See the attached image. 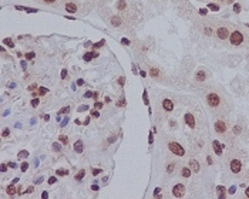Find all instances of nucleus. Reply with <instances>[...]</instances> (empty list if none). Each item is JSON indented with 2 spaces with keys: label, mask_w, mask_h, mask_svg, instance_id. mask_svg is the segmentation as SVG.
<instances>
[{
  "label": "nucleus",
  "mask_w": 249,
  "mask_h": 199,
  "mask_svg": "<svg viewBox=\"0 0 249 199\" xmlns=\"http://www.w3.org/2000/svg\"><path fill=\"white\" fill-rule=\"evenodd\" d=\"M204 98H205L206 105L212 111H221L225 105L224 97L218 91H215V90H208L205 92V95H204Z\"/></svg>",
  "instance_id": "obj_1"
},
{
  "label": "nucleus",
  "mask_w": 249,
  "mask_h": 199,
  "mask_svg": "<svg viewBox=\"0 0 249 199\" xmlns=\"http://www.w3.org/2000/svg\"><path fill=\"white\" fill-rule=\"evenodd\" d=\"M167 148H168L169 152H172L175 156H184L185 155V148L182 147L178 141H174V139L167 141Z\"/></svg>",
  "instance_id": "obj_2"
},
{
  "label": "nucleus",
  "mask_w": 249,
  "mask_h": 199,
  "mask_svg": "<svg viewBox=\"0 0 249 199\" xmlns=\"http://www.w3.org/2000/svg\"><path fill=\"white\" fill-rule=\"evenodd\" d=\"M229 43H231V46H234V47L241 46V44L243 43V33H242V30H239V29L232 30L231 34H229Z\"/></svg>",
  "instance_id": "obj_3"
},
{
  "label": "nucleus",
  "mask_w": 249,
  "mask_h": 199,
  "mask_svg": "<svg viewBox=\"0 0 249 199\" xmlns=\"http://www.w3.org/2000/svg\"><path fill=\"white\" fill-rule=\"evenodd\" d=\"M228 129H229V124H228V119L225 118H218L214 123V131L216 132V134L219 135H224L228 132Z\"/></svg>",
  "instance_id": "obj_4"
},
{
  "label": "nucleus",
  "mask_w": 249,
  "mask_h": 199,
  "mask_svg": "<svg viewBox=\"0 0 249 199\" xmlns=\"http://www.w3.org/2000/svg\"><path fill=\"white\" fill-rule=\"evenodd\" d=\"M229 34H231V31H229V29H228V26L225 24H221L216 27L215 30V36L218 40H221V41H224V40L229 39Z\"/></svg>",
  "instance_id": "obj_5"
},
{
  "label": "nucleus",
  "mask_w": 249,
  "mask_h": 199,
  "mask_svg": "<svg viewBox=\"0 0 249 199\" xmlns=\"http://www.w3.org/2000/svg\"><path fill=\"white\" fill-rule=\"evenodd\" d=\"M160 105H161V110H162L164 113L169 114V113H172V110H174V107H175V102H174V100H172V98L165 97V98H162V100H161Z\"/></svg>",
  "instance_id": "obj_6"
},
{
  "label": "nucleus",
  "mask_w": 249,
  "mask_h": 199,
  "mask_svg": "<svg viewBox=\"0 0 249 199\" xmlns=\"http://www.w3.org/2000/svg\"><path fill=\"white\" fill-rule=\"evenodd\" d=\"M184 123L185 125H188L189 128H197L198 123H197V118H195V114L194 113H191V111H188V113H185L184 115Z\"/></svg>",
  "instance_id": "obj_7"
},
{
  "label": "nucleus",
  "mask_w": 249,
  "mask_h": 199,
  "mask_svg": "<svg viewBox=\"0 0 249 199\" xmlns=\"http://www.w3.org/2000/svg\"><path fill=\"white\" fill-rule=\"evenodd\" d=\"M229 169L232 174H241L242 171V161L239 158H231L229 161Z\"/></svg>",
  "instance_id": "obj_8"
},
{
  "label": "nucleus",
  "mask_w": 249,
  "mask_h": 199,
  "mask_svg": "<svg viewBox=\"0 0 249 199\" xmlns=\"http://www.w3.org/2000/svg\"><path fill=\"white\" fill-rule=\"evenodd\" d=\"M185 195V186L182 184H177L172 188V196L174 198H182Z\"/></svg>",
  "instance_id": "obj_9"
},
{
  "label": "nucleus",
  "mask_w": 249,
  "mask_h": 199,
  "mask_svg": "<svg viewBox=\"0 0 249 199\" xmlns=\"http://www.w3.org/2000/svg\"><path fill=\"white\" fill-rule=\"evenodd\" d=\"M64 10L67 13H77L78 12V3L73 2V0H68V2H66V4H64Z\"/></svg>",
  "instance_id": "obj_10"
},
{
  "label": "nucleus",
  "mask_w": 249,
  "mask_h": 199,
  "mask_svg": "<svg viewBox=\"0 0 249 199\" xmlns=\"http://www.w3.org/2000/svg\"><path fill=\"white\" fill-rule=\"evenodd\" d=\"M148 73H150L151 78L158 80L161 77V68L157 67V65H148Z\"/></svg>",
  "instance_id": "obj_11"
},
{
  "label": "nucleus",
  "mask_w": 249,
  "mask_h": 199,
  "mask_svg": "<svg viewBox=\"0 0 249 199\" xmlns=\"http://www.w3.org/2000/svg\"><path fill=\"white\" fill-rule=\"evenodd\" d=\"M194 80H195V83H204L206 80V71L204 70V68H199V70L197 71V74H195Z\"/></svg>",
  "instance_id": "obj_12"
},
{
  "label": "nucleus",
  "mask_w": 249,
  "mask_h": 199,
  "mask_svg": "<svg viewBox=\"0 0 249 199\" xmlns=\"http://www.w3.org/2000/svg\"><path fill=\"white\" fill-rule=\"evenodd\" d=\"M189 168H191V171H192V172H199L201 171L199 162H198L197 159H192V158L189 159Z\"/></svg>",
  "instance_id": "obj_13"
},
{
  "label": "nucleus",
  "mask_w": 249,
  "mask_h": 199,
  "mask_svg": "<svg viewBox=\"0 0 249 199\" xmlns=\"http://www.w3.org/2000/svg\"><path fill=\"white\" fill-rule=\"evenodd\" d=\"M110 24L113 26V27H120V26L123 24V18H121L120 16H113L110 20Z\"/></svg>",
  "instance_id": "obj_14"
},
{
  "label": "nucleus",
  "mask_w": 249,
  "mask_h": 199,
  "mask_svg": "<svg viewBox=\"0 0 249 199\" xmlns=\"http://www.w3.org/2000/svg\"><path fill=\"white\" fill-rule=\"evenodd\" d=\"M115 9L118 10V12H125L127 10V0H118L117 4H115Z\"/></svg>",
  "instance_id": "obj_15"
},
{
  "label": "nucleus",
  "mask_w": 249,
  "mask_h": 199,
  "mask_svg": "<svg viewBox=\"0 0 249 199\" xmlns=\"http://www.w3.org/2000/svg\"><path fill=\"white\" fill-rule=\"evenodd\" d=\"M83 149H84V145H83V141H81V139H78V141L74 142V151H76V152L81 154V152H83Z\"/></svg>",
  "instance_id": "obj_16"
},
{
  "label": "nucleus",
  "mask_w": 249,
  "mask_h": 199,
  "mask_svg": "<svg viewBox=\"0 0 249 199\" xmlns=\"http://www.w3.org/2000/svg\"><path fill=\"white\" fill-rule=\"evenodd\" d=\"M212 147H214V151L216 152V155H222V148H225L224 145H219L218 141H214L212 142Z\"/></svg>",
  "instance_id": "obj_17"
},
{
  "label": "nucleus",
  "mask_w": 249,
  "mask_h": 199,
  "mask_svg": "<svg viewBox=\"0 0 249 199\" xmlns=\"http://www.w3.org/2000/svg\"><path fill=\"white\" fill-rule=\"evenodd\" d=\"M84 176H86V171H84V169H80L77 174L74 175V181L80 182V181H83V178H84Z\"/></svg>",
  "instance_id": "obj_18"
},
{
  "label": "nucleus",
  "mask_w": 249,
  "mask_h": 199,
  "mask_svg": "<svg viewBox=\"0 0 249 199\" xmlns=\"http://www.w3.org/2000/svg\"><path fill=\"white\" fill-rule=\"evenodd\" d=\"M191 174H192V171H191L189 166H184V168H181V175L184 178H189Z\"/></svg>",
  "instance_id": "obj_19"
},
{
  "label": "nucleus",
  "mask_w": 249,
  "mask_h": 199,
  "mask_svg": "<svg viewBox=\"0 0 249 199\" xmlns=\"http://www.w3.org/2000/svg\"><path fill=\"white\" fill-rule=\"evenodd\" d=\"M175 162H168L165 165V169H167V172H168V174H172V172H174V169H175Z\"/></svg>",
  "instance_id": "obj_20"
},
{
  "label": "nucleus",
  "mask_w": 249,
  "mask_h": 199,
  "mask_svg": "<svg viewBox=\"0 0 249 199\" xmlns=\"http://www.w3.org/2000/svg\"><path fill=\"white\" fill-rule=\"evenodd\" d=\"M51 148H53V151H54V152H61V144H60V142H54V144L51 145Z\"/></svg>",
  "instance_id": "obj_21"
},
{
  "label": "nucleus",
  "mask_w": 249,
  "mask_h": 199,
  "mask_svg": "<svg viewBox=\"0 0 249 199\" xmlns=\"http://www.w3.org/2000/svg\"><path fill=\"white\" fill-rule=\"evenodd\" d=\"M43 4H47V6H54V4L59 3V0H40Z\"/></svg>",
  "instance_id": "obj_22"
},
{
  "label": "nucleus",
  "mask_w": 249,
  "mask_h": 199,
  "mask_svg": "<svg viewBox=\"0 0 249 199\" xmlns=\"http://www.w3.org/2000/svg\"><path fill=\"white\" fill-rule=\"evenodd\" d=\"M117 83H118V86H120V87H124V86H125V77H124V76H120V77L117 78Z\"/></svg>",
  "instance_id": "obj_23"
},
{
  "label": "nucleus",
  "mask_w": 249,
  "mask_h": 199,
  "mask_svg": "<svg viewBox=\"0 0 249 199\" xmlns=\"http://www.w3.org/2000/svg\"><path fill=\"white\" fill-rule=\"evenodd\" d=\"M117 107H125V97H120L117 101Z\"/></svg>",
  "instance_id": "obj_24"
},
{
  "label": "nucleus",
  "mask_w": 249,
  "mask_h": 199,
  "mask_svg": "<svg viewBox=\"0 0 249 199\" xmlns=\"http://www.w3.org/2000/svg\"><path fill=\"white\" fill-rule=\"evenodd\" d=\"M59 139H60V142H61V144H64V145L68 144V137H67V135H60Z\"/></svg>",
  "instance_id": "obj_25"
},
{
  "label": "nucleus",
  "mask_w": 249,
  "mask_h": 199,
  "mask_svg": "<svg viewBox=\"0 0 249 199\" xmlns=\"http://www.w3.org/2000/svg\"><path fill=\"white\" fill-rule=\"evenodd\" d=\"M56 174L60 175V176H64V175H68V171H67V169L60 168V169H57V171H56Z\"/></svg>",
  "instance_id": "obj_26"
},
{
  "label": "nucleus",
  "mask_w": 249,
  "mask_h": 199,
  "mask_svg": "<svg viewBox=\"0 0 249 199\" xmlns=\"http://www.w3.org/2000/svg\"><path fill=\"white\" fill-rule=\"evenodd\" d=\"M30 104H31V107L36 108V107H39V104H40V100H39V98H34V100H31Z\"/></svg>",
  "instance_id": "obj_27"
},
{
  "label": "nucleus",
  "mask_w": 249,
  "mask_h": 199,
  "mask_svg": "<svg viewBox=\"0 0 249 199\" xmlns=\"http://www.w3.org/2000/svg\"><path fill=\"white\" fill-rule=\"evenodd\" d=\"M6 192H7V195H9V196H12V195H14V193H16V191H14V188H13V186H7Z\"/></svg>",
  "instance_id": "obj_28"
},
{
  "label": "nucleus",
  "mask_w": 249,
  "mask_h": 199,
  "mask_svg": "<svg viewBox=\"0 0 249 199\" xmlns=\"http://www.w3.org/2000/svg\"><path fill=\"white\" fill-rule=\"evenodd\" d=\"M49 92V88H44V87H40L39 88V95H46Z\"/></svg>",
  "instance_id": "obj_29"
},
{
  "label": "nucleus",
  "mask_w": 249,
  "mask_h": 199,
  "mask_svg": "<svg viewBox=\"0 0 249 199\" xmlns=\"http://www.w3.org/2000/svg\"><path fill=\"white\" fill-rule=\"evenodd\" d=\"M241 10H242V7H241V4H239V3H235V4H234V12L238 14V13H241Z\"/></svg>",
  "instance_id": "obj_30"
},
{
  "label": "nucleus",
  "mask_w": 249,
  "mask_h": 199,
  "mask_svg": "<svg viewBox=\"0 0 249 199\" xmlns=\"http://www.w3.org/2000/svg\"><path fill=\"white\" fill-rule=\"evenodd\" d=\"M3 43H4V44H7L9 47H14V43H13V41H12L10 39H4V40H3Z\"/></svg>",
  "instance_id": "obj_31"
},
{
  "label": "nucleus",
  "mask_w": 249,
  "mask_h": 199,
  "mask_svg": "<svg viewBox=\"0 0 249 199\" xmlns=\"http://www.w3.org/2000/svg\"><path fill=\"white\" fill-rule=\"evenodd\" d=\"M9 134H10V129H9V128H4L3 132H2V137H3V138H7V137H9Z\"/></svg>",
  "instance_id": "obj_32"
},
{
  "label": "nucleus",
  "mask_w": 249,
  "mask_h": 199,
  "mask_svg": "<svg viewBox=\"0 0 249 199\" xmlns=\"http://www.w3.org/2000/svg\"><path fill=\"white\" fill-rule=\"evenodd\" d=\"M26 58H27V60H33L34 57H36V54H34V53H26V55H24Z\"/></svg>",
  "instance_id": "obj_33"
},
{
  "label": "nucleus",
  "mask_w": 249,
  "mask_h": 199,
  "mask_svg": "<svg viewBox=\"0 0 249 199\" xmlns=\"http://www.w3.org/2000/svg\"><path fill=\"white\" fill-rule=\"evenodd\" d=\"M103 172V169H100V168H94L93 169V175H94V176H97V175H100Z\"/></svg>",
  "instance_id": "obj_34"
},
{
  "label": "nucleus",
  "mask_w": 249,
  "mask_h": 199,
  "mask_svg": "<svg viewBox=\"0 0 249 199\" xmlns=\"http://www.w3.org/2000/svg\"><path fill=\"white\" fill-rule=\"evenodd\" d=\"M56 182H57V178H56V176H50V178H49V182H47V184L53 185V184H56Z\"/></svg>",
  "instance_id": "obj_35"
},
{
  "label": "nucleus",
  "mask_w": 249,
  "mask_h": 199,
  "mask_svg": "<svg viewBox=\"0 0 249 199\" xmlns=\"http://www.w3.org/2000/svg\"><path fill=\"white\" fill-rule=\"evenodd\" d=\"M68 111H70V107H64L59 111V114H68Z\"/></svg>",
  "instance_id": "obj_36"
},
{
  "label": "nucleus",
  "mask_w": 249,
  "mask_h": 199,
  "mask_svg": "<svg viewBox=\"0 0 249 199\" xmlns=\"http://www.w3.org/2000/svg\"><path fill=\"white\" fill-rule=\"evenodd\" d=\"M27 168H29V164H27V162H23L22 165H20V169H22L23 172H24V171H27Z\"/></svg>",
  "instance_id": "obj_37"
},
{
  "label": "nucleus",
  "mask_w": 249,
  "mask_h": 199,
  "mask_svg": "<svg viewBox=\"0 0 249 199\" xmlns=\"http://www.w3.org/2000/svg\"><path fill=\"white\" fill-rule=\"evenodd\" d=\"M90 114H91V115L94 117V118H98V117H100V113H98V111H97V110H93Z\"/></svg>",
  "instance_id": "obj_38"
},
{
  "label": "nucleus",
  "mask_w": 249,
  "mask_h": 199,
  "mask_svg": "<svg viewBox=\"0 0 249 199\" xmlns=\"http://www.w3.org/2000/svg\"><path fill=\"white\" fill-rule=\"evenodd\" d=\"M103 105H104V104H103V102H101V101H95V104H94V107H95V108H97V110H100V108H103Z\"/></svg>",
  "instance_id": "obj_39"
},
{
  "label": "nucleus",
  "mask_w": 249,
  "mask_h": 199,
  "mask_svg": "<svg viewBox=\"0 0 249 199\" xmlns=\"http://www.w3.org/2000/svg\"><path fill=\"white\" fill-rule=\"evenodd\" d=\"M209 9H211V10H215V12H216V10H219V6H218V4H209Z\"/></svg>",
  "instance_id": "obj_40"
},
{
  "label": "nucleus",
  "mask_w": 249,
  "mask_h": 199,
  "mask_svg": "<svg viewBox=\"0 0 249 199\" xmlns=\"http://www.w3.org/2000/svg\"><path fill=\"white\" fill-rule=\"evenodd\" d=\"M66 76H67V68H63V71H61V80H64Z\"/></svg>",
  "instance_id": "obj_41"
},
{
  "label": "nucleus",
  "mask_w": 249,
  "mask_h": 199,
  "mask_svg": "<svg viewBox=\"0 0 249 199\" xmlns=\"http://www.w3.org/2000/svg\"><path fill=\"white\" fill-rule=\"evenodd\" d=\"M121 43L125 44V46H130V40H127V39H121Z\"/></svg>",
  "instance_id": "obj_42"
},
{
  "label": "nucleus",
  "mask_w": 249,
  "mask_h": 199,
  "mask_svg": "<svg viewBox=\"0 0 249 199\" xmlns=\"http://www.w3.org/2000/svg\"><path fill=\"white\" fill-rule=\"evenodd\" d=\"M103 44H104V41H100V43L94 44V49H100V47H103Z\"/></svg>",
  "instance_id": "obj_43"
},
{
  "label": "nucleus",
  "mask_w": 249,
  "mask_h": 199,
  "mask_svg": "<svg viewBox=\"0 0 249 199\" xmlns=\"http://www.w3.org/2000/svg\"><path fill=\"white\" fill-rule=\"evenodd\" d=\"M216 191H218V192H226V189H225L224 186H218V188H216Z\"/></svg>",
  "instance_id": "obj_44"
},
{
  "label": "nucleus",
  "mask_w": 249,
  "mask_h": 199,
  "mask_svg": "<svg viewBox=\"0 0 249 199\" xmlns=\"http://www.w3.org/2000/svg\"><path fill=\"white\" fill-rule=\"evenodd\" d=\"M22 156H27V152L23 151V152H19V158H22Z\"/></svg>",
  "instance_id": "obj_45"
},
{
  "label": "nucleus",
  "mask_w": 249,
  "mask_h": 199,
  "mask_svg": "<svg viewBox=\"0 0 249 199\" xmlns=\"http://www.w3.org/2000/svg\"><path fill=\"white\" fill-rule=\"evenodd\" d=\"M6 171H7V166L4 164H2V172H6Z\"/></svg>",
  "instance_id": "obj_46"
},
{
  "label": "nucleus",
  "mask_w": 249,
  "mask_h": 199,
  "mask_svg": "<svg viewBox=\"0 0 249 199\" xmlns=\"http://www.w3.org/2000/svg\"><path fill=\"white\" fill-rule=\"evenodd\" d=\"M206 12H208V10H206V9H201V10H199V13H201V14H204V16L206 14Z\"/></svg>",
  "instance_id": "obj_47"
},
{
  "label": "nucleus",
  "mask_w": 249,
  "mask_h": 199,
  "mask_svg": "<svg viewBox=\"0 0 249 199\" xmlns=\"http://www.w3.org/2000/svg\"><path fill=\"white\" fill-rule=\"evenodd\" d=\"M67 123H68V118H66L64 121L61 123V127H66V125H67Z\"/></svg>",
  "instance_id": "obj_48"
},
{
  "label": "nucleus",
  "mask_w": 249,
  "mask_h": 199,
  "mask_svg": "<svg viewBox=\"0 0 249 199\" xmlns=\"http://www.w3.org/2000/svg\"><path fill=\"white\" fill-rule=\"evenodd\" d=\"M77 84H78V86H83V84H84V81H83V80H81V78H78V80H77Z\"/></svg>",
  "instance_id": "obj_49"
},
{
  "label": "nucleus",
  "mask_w": 249,
  "mask_h": 199,
  "mask_svg": "<svg viewBox=\"0 0 249 199\" xmlns=\"http://www.w3.org/2000/svg\"><path fill=\"white\" fill-rule=\"evenodd\" d=\"M245 196H246V198H249V186L245 189Z\"/></svg>",
  "instance_id": "obj_50"
},
{
  "label": "nucleus",
  "mask_w": 249,
  "mask_h": 199,
  "mask_svg": "<svg viewBox=\"0 0 249 199\" xmlns=\"http://www.w3.org/2000/svg\"><path fill=\"white\" fill-rule=\"evenodd\" d=\"M91 189H93V191H98V185H93Z\"/></svg>",
  "instance_id": "obj_51"
},
{
  "label": "nucleus",
  "mask_w": 249,
  "mask_h": 199,
  "mask_svg": "<svg viewBox=\"0 0 249 199\" xmlns=\"http://www.w3.org/2000/svg\"><path fill=\"white\" fill-rule=\"evenodd\" d=\"M33 191H34V189H33V188H31V186H30V188H29V189H27V191H26V193H31V192H33Z\"/></svg>",
  "instance_id": "obj_52"
},
{
  "label": "nucleus",
  "mask_w": 249,
  "mask_h": 199,
  "mask_svg": "<svg viewBox=\"0 0 249 199\" xmlns=\"http://www.w3.org/2000/svg\"><path fill=\"white\" fill-rule=\"evenodd\" d=\"M47 196H49V193H47V192H43V193H41V198H47Z\"/></svg>",
  "instance_id": "obj_53"
},
{
  "label": "nucleus",
  "mask_w": 249,
  "mask_h": 199,
  "mask_svg": "<svg viewBox=\"0 0 249 199\" xmlns=\"http://www.w3.org/2000/svg\"><path fill=\"white\" fill-rule=\"evenodd\" d=\"M90 123V117H87V119H86V121H84V125H87V124H88Z\"/></svg>",
  "instance_id": "obj_54"
},
{
  "label": "nucleus",
  "mask_w": 249,
  "mask_h": 199,
  "mask_svg": "<svg viewBox=\"0 0 249 199\" xmlns=\"http://www.w3.org/2000/svg\"><path fill=\"white\" fill-rule=\"evenodd\" d=\"M9 166H10V168H16V164L12 162V164H9Z\"/></svg>",
  "instance_id": "obj_55"
},
{
  "label": "nucleus",
  "mask_w": 249,
  "mask_h": 199,
  "mask_svg": "<svg viewBox=\"0 0 249 199\" xmlns=\"http://www.w3.org/2000/svg\"><path fill=\"white\" fill-rule=\"evenodd\" d=\"M219 2H226V0H219Z\"/></svg>",
  "instance_id": "obj_56"
},
{
  "label": "nucleus",
  "mask_w": 249,
  "mask_h": 199,
  "mask_svg": "<svg viewBox=\"0 0 249 199\" xmlns=\"http://www.w3.org/2000/svg\"><path fill=\"white\" fill-rule=\"evenodd\" d=\"M248 27H249V24H248Z\"/></svg>",
  "instance_id": "obj_57"
}]
</instances>
